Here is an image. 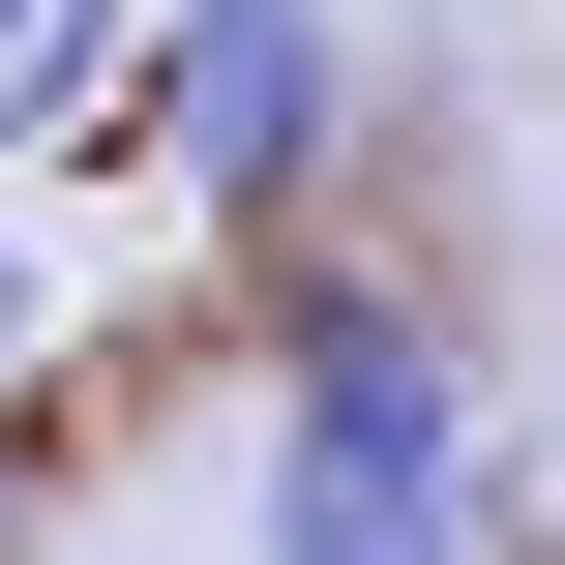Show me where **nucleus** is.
I'll list each match as a JSON object with an SVG mask.
<instances>
[{"instance_id": "obj_1", "label": "nucleus", "mask_w": 565, "mask_h": 565, "mask_svg": "<svg viewBox=\"0 0 565 565\" xmlns=\"http://www.w3.org/2000/svg\"><path fill=\"white\" fill-rule=\"evenodd\" d=\"M268 565H477V358L417 298H298V358H268Z\"/></svg>"}, {"instance_id": "obj_2", "label": "nucleus", "mask_w": 565, "mask_h": 565, "mask_svg": "<svg viewBox=\"0 0 565 565\" xmlns=\"http://www.w3.org/2000/svg\"><path fill=\"white\" fill-rule=\"evenodd\" d=\"M328 119H358V30H328V0H179V30L119 60V149L209 179V209H298Z\"/></svg>"}, {"instance_id": "obj_3", "label": "nucleus", "mask_w": 565, "mask_h": 565, "mask_svg": "<svg viewBox=\"0 0 565 565\" xmlns=\"http://www.w3.org/2000/svg\"><path fill=\"white\" fill-rule=\"evenodd\" d=\"M119 60H149V0H0V149H89Z\"/></svg>"}, {"instance_id": "obj_4", "label": "nucleus", "mask_w": 565, "mask_h": 565, "mask_svg": "<svg viewBox=\"0 0 565 565\" xmlns=\"http://www.w3.org/2000/svg\"><path fill=\"white\" fill-rule=\"evenodd\" d=\"M30 328H60V298H30V238H0V387H30Z\"/></svg>"}, {"instance_id": "obj_5", "label": "nucleus", "mask_w": 565, "mask_h": 565, "mask_svg": "<svg viewBox=\"0 0 565 565\" xmlns=\"http://www.w3.org/2000/svg\"><path fill=\"white\" fill-rule=\"evenodd\" d=\"M0 565H30V477H0Z\"/></svg>"}]
</instances>
